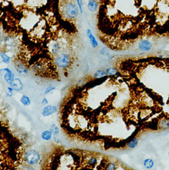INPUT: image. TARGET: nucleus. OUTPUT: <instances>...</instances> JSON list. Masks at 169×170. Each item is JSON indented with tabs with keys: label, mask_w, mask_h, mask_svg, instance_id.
Returning <instances> with one entry per match:
<instances>
[{
	"label": "nucleus",
	"mask_w": 169,
	"mask_h": 170,
	"mask_svg": "<svg viewBox=\"0 0 169 170\" xmlns=\"http://www.w3.org/2000/svg\"><path fill=\"white\" fill-rule=\"evenodd\" d=\"M63 43L58 41H54L52 42L49 47L50 52L53 54H57L62 49Z\"/></svg>",
	"instance_id": "4"
},
{
	"label": "nucleus",
	"mask_w": 169,
	"mask_h": 170,
	"mask_svg": "<svg viewBox=\"0 0 169 170\" xmlns=\"http://www.w3.org/2000/svg\"><path fill=\"white\" fill-rule=\"evenodd\" d=\"M25 159L26 161L30 165L37 164L40 159V154L34 150H30L25 154Z\"/></svg>",
	"instance_id": "3"
},
{
	"label": "nucleus",
	"mask_w": 169,
	"mask_h": 170,
	"mask_svg": "<svg viewBox=\"0 0 169 170\" xmlns=\"http://www.w3.org/2000/svg\"><path fill=\"white\" fill-rule=\"evenodd\" d=\"M152 47V43L148 40L141 41L138 44V48L139 50L144 52L149 51Z\"/></svg>",
	"instance_id": "5"
},
{
	"label": "nucleus",
	"mask_w": 169,
	"mask_h": 170,
	"mask_svg": "<svg viewBox=\"0 0 169 170\" xmlns=\"http://www.w3.org/2000/svg\"><path fill=\"white\" fill-rule=\"evenodd\" d=\"M66 16L70 19L75 18L79 14V9L77 6L72 2L67 3L64 9Z\"/></svg>",
	"instance_id": "2"
},
{
	"label": "nucleus",
	"mask_w": 169,
	"mask_h": 170,
	"mask_svg": "<svg viewBox=\"0 0 169 170\" xmlns=\"http://www.w3.org/2000/svg\"><path fill=\"white\" fill-rule=\"evenodd\" d=\"M55 62L58 67L61 68H66L70 64L71 58L67 54L61 53L56 57Z\"/></svg>",
	"instance_id": "1"
},
{
	"label": "nucleus",
	"mask_w": 169,
	"mask_h": 170,
	"mask_svg": "<svg viewBox=\"0 0 169 170\" xmlns=\"http://www.w3.org/2000/svg\"><path fill=\"white\" fill-rule=\"evenodd\" d=\"M159 128L161 130H164L169 128V121L166 119L162 120L159 123Z\"/></svg>",
	"instance_id": "11"
},
{
	"label": "nucleus",
	"mask_w": 169,
	"mask_h": 170,
	"mask_svg": "<svg viewBox=\"0 0 169 170\" xmlns=\"http://www.w3.org/2000/svg\"><path fill=\"white\" fill-rule=\"evenodd\" d=\"M143 165L145 168L150 169L153 167L154 162L151 159H146L143 162Z\"/></svg>",
	"instance_id": "12"
},
{
	"label": "nucleus",
	"mask_w": 169,
	"mask_h": 170,
	"mask_svg": "<svg viewBox=\"0 0 169 170\" xmlns=\"http://www.w3.org/2000/svg\"><path fill=\"white\" fill-rule=\"evenodd\" d=\"M3 70L6 72L4 76L5 81L8 84H11L14 80V74L9 68H6Z\"/></svg>",
	"instance_id": "7"
},
{
	"label": "nucleus",
	"mask_w": 169,
	"mask_h": 170,
	"mask_svg": "<svg viewBox=\"0 0 169 170\" xmlns=\"http://www.w3.org/2000/svg\"><path fill=\"white\" fill-rule=\"evenodd\" d=\"M139 139L137 138H135L133 139L129 143H128L127 146L130 149H134L135 148L138 144Z\"/></svg>",
	"instance_id": "13"
},
{
	"label": "nucleus",
	"mask_w": 169,
	"mask_h": 170,
	"mask_svg": "<svg viewBox=\"0 0 169 170\" xmlns=\"http://www.w3.org/2000/svg\"><path fill=\"white\" fill-rule=\"evenodd\" d=\"M168 154H169V153H168Z\"/></svg>",
	"instance_id": "25"
},
{
	"label": "nucleus",
	"mask_w": 169,
	"mask_h": 170,
	"mask_svg": "<svg viewBox=\"0 0 169 170\" xmlns=\"http://www.w3.org/2000/svg\"><path fill=\"white\" fill-rule=\"evenodd\" d=\"M106 73L107 75L109 76H113L116 75L118 73V70L116 68H108L106 69Z\"/></svg>",
	"instance_id": "17"
},
{
	"label": "nucleus",
	"mask_w": 169,
	"mask_h": 170,
	"mask_svg": "<svg viewBox=\"0 0 169 170\" xmlns=\"http://www.w3.org/2000/svg\"><path fill=\"white\" fill-rule=\"evenodd\" d=\"M41 103H42V105H46V104H47L48 103V101L47 100V99L44 98V99H43V100L42 101Z\"/></svg>",
	"instance_id": "24"
},
{
	"label": "nucleus",
	"mask_w": 169,
	"mask_h": 170,
	"mask_svg": "<svg viewBox=\"0 0 169 170\" xmlns=\"http://www.w3.org/2000/svg\"><path fill=\"white\" fill-rule=\"evenodd\" d=\"M77 3L78 4L79 10L81 13H82V1L81 0H76Z\"/></svg>",
	"instance_id": "23"
},
{
	"label": "nucleus",
	"mask_w": 169,
	"mask_h": 170,
	"mask_svg": "<svg viewBox=\"0 0 169 170\" xmlns=\"http://www.w3.org/2000/svg\"><path fill=\"white\" fill-rule=\"evenodd\" d=\"M52 133L50 131H45L41 135L42 138L45 140H49L52 137Z\"/></svg>",
	"instance_id": "16"
},
{
	"label": "nucleus",
	"mask_w": 169,
	"mask_h": 170,
	"mask_svg": "<svg viewBox=\"0 0 169 170\" xmlns=\"http://www.w3.org/2000/svg\"><path fill=\"white\" fill-rule=\"evenodd\" d=\"M87 7L91 12H95L98 8V3L95 0H89L87 4Z\"/></svg>",
	"instance_id": "10"
},
{
	"label": "nucleus",
	"mask_w": 169,
	"mask_h": 170,
	"mask_svg": "<svg viewBox=\"0 0 169 170\" xmlns=\"http://www.w3.org/2000/svg\"><path fill=\"white\" fill-rule=\"evenodd\" d=\"M50 131L51 132V133L53 135L56 136L59 134V129L58 127L56 125L54 124V125L51 126L50 129Z\"/></svg>",
	"instance_id": "19"
},
{
	"label": "nucleus",
	"mask_w": 169,
	"mask_h": 170,
	"mask_svg": "<svg viewBox=\"0 0 169 170\" xmlns=\"http://www.w3.org/2000/svg\"><path fill=\"white\" fill-rule=\"evenodd\" d=\"M20 101L21 103L25 106H28L31 103V101L29 98L25 95L22 96L20 99Z\"/></svg>",
	"instance_id": "14"
},
{
	"label": "nucleus",
	"mask_w": 169,
	"mask_h": 170,
	"mask_svg": "<svg viewBox=\"0 0 169 170\" xmlns=\"http://www.w3.org/2000/svg\"><path fill=\"white\" fill-rule=\"evenodd\" d=\"M55 89H56V88L55 87H53V86H49V87H48V88H47V89L45 90V94H47L50 93L51 91H53V90H55Z\"/></svg>",
	"instance_id": "22"
},
{
	"label": "nucleus",
	"mask_w": 169,
	"mask_h": 170,
	"mask_svg": "<svg viewBox=\"0 0 169 170\" xmlns=\"http://www.w3.org/2000/svg\"><path fill=\"white\" fill-rule=\"evenodd\" d=\"M57 111V108L56 106L48 105L44 108L42 114L44 117H48L55 113Z\"/></svg>",
	"instance_id": "6"
},
{
	"label": "nucleus",
	"mask_w": 169,
	"mask_h": 170,
	"mask_svg": "<svg viewBox=\"0 0 169 170\" xmlns=\"http://www.w3.org/2000/svg\"><path fill=\"white\" fill-rule=\"evenodd\" d=\"M97 158L95 157H92L89 159V160L87 162V164L90 166L93 167L94 165H95V164L97 163Z\"/></svg>",
	"instance_id": "20"
},
{
	"label": "nucleus",
	"mask_w": 169,
	"mask_h": 170,
	"mask_svg": "<svg viewBox=\"0 0 169 170\" xmlns=\"http://www.w3.org/2000/svg\"><path fill=\"white\" fill-rule=\"evenodd\" d=\"M0 56L2 59V62L5 64H8L10 62V58L9 56H8L5 53L1 52L0 53Z\"/></svg>",
	"instance_id": "18"
},
{
	"label": "nucleus",
	"mask_w": 169,
	"mask_h": 170,
	"mask_svg": "<svg viewBox=\"0 0 169 170\" xmlns=\"http://www.w3.org/2000/svg\"><path fill=\"white\" fill-rule=\"evenodd\" d=\"M87 35L89 39V41L92 47L94 48L97 47L98 46V43L92 34V31L89 29H88L87 30Z\"/></svg>",
	"instance_id": "8"
},
{
	"label": "nucleus",
	"mask_w": 169,
	"mask_h": 170,
	"mask_svg": "<svg viewBox=\"0 0 169 170\" xmlns=\"http://www.w3.org/2000/svg\"><path fill=\"white\" fill-rule=\"evenodd\" d=\"M10 86L12 88H13L14 90L18 91L22 89V84L20 80L18 78L14 79L13 82L10 84Z\"/></svg>",
	"instance_id": "9"
},
{
	"label": "nucleus",
	"mask_w": 169,
	"mask_h": 170,
	"mask_svg": "<svg viewBox=\"0 0 169 170\" xmlns=\"http://www.w3.org/2000/svg\"><path fill=\"white\" fill-rule=\"evenodd\" d=\"M107 75V74L106 73V71L100 69L96 71V72L94 74V76L95 78H101L105 77Z\"/></svg>",
	"instance_id": "15"
},
{
	"label": "nucleus",
	"mask_w": 169,
	"mask_h": 170,
	"mask_svg": "<svg viewBox=\"0 0 169 170\" xmlns=\"http://www.w3.org/2000/svg\"><path fill=\"white\" fill-rule=\"evenodd\" d=\"M116 165L114 163L109 162L107 164L106 166V169L107 170H115L116 169Z\"/></svg>",
	"instance_id": "21"
}]
</instances>
